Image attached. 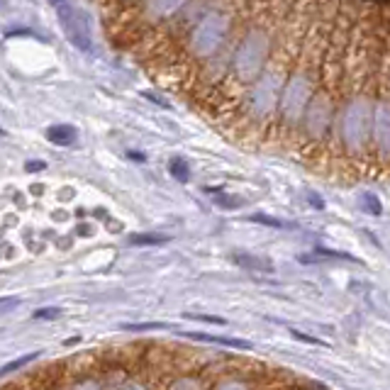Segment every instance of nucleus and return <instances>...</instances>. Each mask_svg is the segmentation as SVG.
Listing matches in <instances>:
<instances>
[{
	"label": "nucleus",
	"mask_w": 390,
	"mask_h": 390,
	"mask_svg": "<svg viewBox=\"0 0 390 390\" xmlns=\"http://www.w3.org/2000/svg\"><path fill=\"white\" fill-rule=\"evenodd\" d=\"M34 359H39V353L37 351H32V353H25V356H20V359H15V361H10L8 366H3L0 369V376H8V373H12V371H20V369H25L27 364H32Z\"/></svg>",
	"instance_id": "nucleus-12"
},
{
	"label": "nucleus",
	"mask_w": 390,
	"mask_h": 390,
	"mask_svg": "<svg viewBox=\"0 0 390 390\" xmlns=\"http://www.w3.org/2000/svg\"><path fill=\"white\" fill-rule=\"evenodd\" d=\"M317 6H320V0H296V6L290 8L288 17L280 27L274 54L266 61L264 71L247 88L237 112L232 115L237 142L256 147L264 139H271L276 115H278L280 93H283L290 71L296 66L298 52L302 47V39H305V32L310 27Z\"/></svg>",
	"instance_id": "nucleus-2"
},
{
	"label": "nucleus",
	"mask_w": 390,
	"mask_h": 390,
	"mask_svg": "<svg viewBox=\"0 0 390 390\" xmlns=\"http://www.w3.org/2000/svg\"><path fill=\"white\" fill-rule=\"evenodd\" d=\"M190 317V320H203V322H210V325H227V320H222V317H210V315H185Z\"/></svg>",
	"instance_id": "nucleus-18"
},
{
	"label": "nucleus",
	"mask_w": 390,
	"mask_h": 390,
	"mask_svg": "<svg viewBox=\"0 0 390 390\" xmlns=\"http://www.w3.org/2000/svg\"><path fill=\"white\" fill-rule=\"evenodd\" d=\"M44 166H47L44 161H30V164H27L25 169H27V171H42Z\"/></svg>",
	"instance_id": "nucleus-21"
},
{
	"label": "nucleus",
	"mask_w": 390,
	"mask_h": 390,
	"mask_svg": "<svg viewBox=\"0 0 390 390\" xmlns=\"http://www.w3.org/2000/svg\"><path fill=\"white\" fill-rule=\"evenodd\" d=\"M339 8H342L339 0H325V3L317 6L310 27L305 32V39H302V47L298 52L296 66H293V71H290L288 81L283 85L271 139L285 144V147H296L302 115H305L307 103H310L312 93H315L317 83H320L325 52H327L329 34H332Z\"/></svg>",
	"instance_id": "nucleus-4"
},
{
	"label": "nucleus",
	"mask_w": 390,
	"mask_h": 390,
	"mask_svg": "<svg viewBox=\"0 0 390 390\" xmlns=\"http://www.w3.org/2000/svg\"><path fill=\"white\" fill-rule=\"evenodd\" d=\"M385 32L376 20V10H364L356 15L351 25L344 59L342 95L339 110L334 117L332 137H329V161L344 158L349 166L366 171L373 169L371 161V120H373V103L378 90V63L383 49Z\"/></svg>",
	"instance_id": "nucleus-1"
},
{
	"label": "nucleus",
	"mask_w": 390,
	"mask_h": 390,
	"mask_svg": "<svg viewBox=\"0 0 390 390\" xmlns=\"http://www.w3.org/2000/svg\"><path fill=\"white\" fill-rule=\"evenodd\" d=\"M361 207H364L369 215H376V217L383 212V205H380V201L376 198L373 193H364V198H361Z\"/></svg>",
	"instance_id": "nucleus-14"
},
{
	"label": "nucleus",
	"mask_w": 390,
	"mask_h": 390,
	"mask_svg": "<svg viewBox=\"0 0 390 390\" xmlns=\"http://www.w3.org/2000/svg\"><path fill=\"white\" fill-rule=\"evenodd\" d=\"M232 261L237 266H242V269H247V271H256V274H274V271H276V266H274V261H271V258L256 256V254L234 252Z\"/></svg>",
	"instance_id": "nucleus-8"
},
{
	"label": "nucleus",
	"mask_w": 390,
	"mask_h": 390,
	"mask_svg": "<svg viewBox=\"0 0 390 390\" xmlns=\"http://www.w3.org/2000/svg\"><path fill=\"white\" fill-rule=\"evenodd\" d=\"M290 334H293V337H296V339H300V342H307V344H317V347H322V342H320V339H315V337H307L305 332H298V329H293V332H290Z\"/></svg>",
	"instance_id": "nucleus-20"
},
{
	"label": "nucleus",
	"mask_w": 390,
	"mask_h": 390,
	"mask_svg": "<svg viewBox=\"0 0 390 390\" xmlns=\"http://www.w3.org/2000/svg\"><path fill=\"white\" fill-rule=\"evenodd\" d=\"M17 305H20V300H17V298H6V300H0V315H3V312L15 310Z\"/></svg>",
	"instance_id": "nucleus-19"
},
{
	"label": "nucleus",
	"mask_w": 390,
	"mask_h": 390,
	"mask_svg": "<svg viewBox=\"0 0 390 390\" xmlns=\"http://www.w3.org/2000/svg\"><path fill=\"white\" fill-rule=\"evenodd\" d=\"M130 156H132L134 161H147V158H144V154H134V152H132V154H130Z\"/></svg>",
	"instance_id": "nucleus-22"
},
{
	"label": "nucleus",
	"mask_w": 390,
	"mask_h": 390,
	"mask_svg": "<svg viewBox=\"0 0 390 390\" xmlns=\"http://www.w3.org/2000/svg\"><path fill=\"white\" fill-rule=\"evenodd\" d=\"M122 329H127V332H149V329H169V325H164V322H147V325H125Z\"/></svg>",
	"instance_id": "nucleus-16"
},
{
	"label": "nucleus",
	"mask_w": 390,
	"mask_h": 390,
	"mask_svg": "<svg viewBox=\"0 0 390 390\" xmlns=\"http://www.w3.org/2000/svg\"><path fill=\"white\" fill-rule=\"evenodd\" d=\"M49 3H52V6H61L63 0H49Z\"/></svg>",
	"instance_id": "nucleus-23"
},
{
	"label": "nucleus",
	"mask_w": 390,
	"mask_h": 390,
	"mask_svg": "<svg viewBox=\"0 0 390 390\" xmlns=\"http://www.w3.org/2000/svg\"><path fill=\"white\" fill-rule=\"evenodd\" d=\"M59 315H61V312H59L57 307H42V310L34 312V317H37V320H57Z\"/></svg>",
	"instance_id": "nucleus-17"
},
{
	"label": "nucleus",
	"mask_w": 390,
	"mask_h": 390,
	"mask_svg": "<svg viewBox=\"0 0 390 390\" xmlns=\"http://www.w3.org/2000/svg\"><path fill=\"white\" fill-rule=\"evenodd\" d=\"M59 10V22H61L63 32H66V37L74 47H79L81 52H88L90 49V27L88 20L81 10H76L74 6H69L66 0H63L61 6H57Z\"/></svg>",
	"instance_id": "nucleus-7"
},
{
	"label": "nucleus",
	"mask_w": 390,
	"mask_h": 390,
	"mask_svg": "<svg viewBox=\"0 0 390 390\" xmlns=\"http://www.w3.org/2000/svg\"><path fill=\"white\" fill-rule=\"evenodd\" d=\"M47 137L52 139L54 144H59V147H69V144H74L76 139H79V132H76V127L71 125H54L47 130Z\"/></svg>",
	"instance_id": "nucleus-10"
},
{
	"label": "nucleus",
	"mask_w": 390,
	"mask_h": 390,
	"mask_svg": "<svg viewBox=\"0 0 390 390\" xmlns=\"http://www.w3.org/2000/svg\"><path fill=\"white\" fill-rule=\"evenodd\" d=\"M359 15V6L351 8L342 6L334 20L332 34H329L325 63L320 71V83L312 93L307 110L302 115L300 130L296 137V149L302 158H320L329 137H332L334 117L339 110V95H342V79H344V59H347V44L351 34V25Z\"/></svg>",
	"instance_id": "nucleus-5"
},
{
	"label": "nucleus",
	"mask_w": 390,
	"mask_h": 390,
	"mask_svg": "<svg viewBox=\"0 0 390 390\" xmlns=\"http://www.w3.org/2000/svg\"><path fill=\"white\" fill-rule=\"evenodd\" d=\"M0 134H3V130H0Z\"/></svg>",
	"instance_id": "nucleus-24"
},
{
	"label": "nucleus",
	"mask_w": 390,
	"mask_h": 390,
	"mask_svg": "<svg viewBox=\"0 0 390 390\" xmlns=\"http://www.w3.org/2000/svg\"><path fill=\"white\" fill-rule=\"evenodd\" d=\"M183 337L195 339V342H207V344H220V347H229V349H239V351H252L254 344L247 339H234V337H215V334H205V332H181Z\"/></svg>",
	"instance_id": "nucleus-9"
},
{
	"label": "nucleus",
	"mask_w": 390,
	"mask_h": 390,
	"mask_svg": "<svg viewBox=\"0 0 390 390\" xmlns=\"http://www.w3.org/2000/svg\"><path fill=\"white\" fill-rule=\"evenodd\" d=\"M169 237H161V234H134L130 237V244L134 247H144V244H166Z\"/></svg>",
	"instance_id": "nucleus-13"
},
{
	"label": "nucleus",
	"mask_w": 390,
	"mask_h": 390,
	"mask_svg": "<svg viewBox=\"0 0 390 390\" xmlns=\"http://www.w3.org/2000/svg\"><path fill=\"white\" fill-rule=\"evenodd\" d=\"M293 6L296 0H249L237 32V47L229 71L207 98V105L217 120H232L247 88L264 71L266 61L274 54L280 27Z\"/></svg>",
	"instance_id": "nucleus-3"
},
{
	"label": "nucleus",
	"mask_w": 390,
	"mask_h": 390,
	"mask_svg": "<svg viewBox=\"0 0 390 390\" xmlns=\"http://www.w3.org/2000/svg\"><path fill=\"white\" fill-rule=\"evenodd\" d=\"M252 222H258V225H266V227H274V229H288V222H283V220H274V217H269V215H252L249 217Z\"/></svg>",
	"instance_id": "nucleus-15"
},
{
	"label": "nucleus",
	"mask_w": 390,
	"mask_h": 390,
	"mask_svg": "<svg viewBox=\"0 0 390 390\" xmlns=\"http://www.w3.org/2000/svg\"><path fill=\"white\" fill-rule=\"evenodd\" d=\"M169 174L174 176L176 181H181V183H185V181H190V166L185 158L176 156L171 158V164H169Z\"/></svg>",
	"instance_id": "nucleus-11"
},
{
	"label": "nucleus",
	"mask_w": 390,
	"mask_h": 390,
	"mask_svg": "<svg viewBox=\"0 0 390 390\" xmlns=\"http://www.w3.org/2000/svg\"><path fill=\"white\" fill-rule=\"evenodd\" d=\"M371 161L376 171H390V30L385 32L380 49L378 90L371 120Z\"/></svg>",
	"instance_id": "nucleus-6"
}]
</instances>
